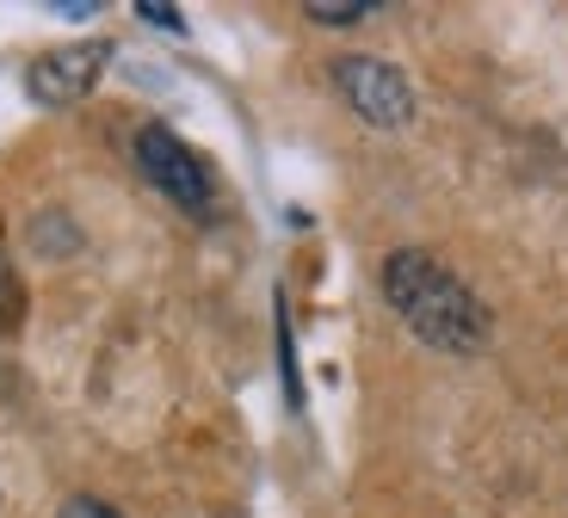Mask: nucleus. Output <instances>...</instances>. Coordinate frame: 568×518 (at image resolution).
I'll list each match as a JSON object with an SVG mask.
<instances>
[{"label": "nucleus", "mask_w": 568, "mask_h": 518, "mask_svg": "<svg viewBox=\"0 0 568 518\" xmlns=\"http://www.w3.org/2000/svg\"><path fill=\"white\" fill-rule=\"evenodd\" d=\"M105 69H112V43H105V38L62 43V50H43V57L26 69V93L57 112V105H74V99L93 93Z\"/></svg>", "instance_id": "nucleus-4"}, {"label": "nucleus", "mask_w": 568, "mask_h": 518, "mask_svg": "<svg viewBox=\"0 0 568 518\" xmlns=\"http://www.w3.org/2000/svg\"><path fill=\"white\" fill-rule=\"evenodd\" d=\"M136 19H149L161 31H185V13L180 7H161V0H136Z\"/></svg>", "instance_id": "nucleus-7"}, {"label": "nucleus", "mask_w": 568, "mask_h": 518, "mask_svg": "<svg viewBox=\"0 0 568 518\" xmlns=\"http://www.w3.org/2000/svg\"><path fill=\"white\" fill-rule=\"evenodd\" d=\"M57 518H124V512H118L112 500H100V494H69Z\"/></svg>", "instance_id": "nucleus-6"}, {"label": "nucleus", "mask_w": 568, "mask_h": 518, "mask_svg": "<svg viewBox=\"0 0 568 518\" xmlns=\"http://www.w3.org/2000/svg\"><path fill=\"white\" fill-rule=\"evenodd\" d=\"M334 87H341V99L371 130H408L414 112H420L414 81L384 57H341L334 62Z\"/></svg>", "instance_id": "nucleus-3"}, {"label": "nucleus", "mask_w": 568, "mask_h": 518, "mask_svg": "<svg viewBox=\"0 0 568 518\" xmlns=\"http://www.w3.org/2000/svg\"><path fill=\"white\" fill-rule=\"evenodd\" d=\"M371 13H377L371 0H346V7H334V0H310V7H303L310 26H358V19H371Z\"/></svg>", "instance_id": "nucleus-5"}, {"label": "nucleus", "mask_w": 568, "mask_h": 518, "mask_svg": "<svg viewBox=\"0 0 568 518\" xmlns=\"http://www.w3.org/2000/svg\"><path fill=\"white\" fill-rule=\"evenodd\" d=\"M136 167H142V180L155 185L168 204H180L185 216L211 211V192H216L211 167H204V154L185 136H173L168 124H142L136 130Z\"/></svg>", "instance_id": "nucleus-2"}, {"label": "nucleus", "mask_w": 568, "mask_h": 518, "mask_svg": "<svg viewBox=\"0 0 568 518\" xmlns=\"http://www.w3.org/2000/svg\"><path fill=\"white\" fill-rule=\"evenodd\" d=\"M19 308V291H13V278H7V266H0V315H13Z\"/></svg>", "instance_id": "nucleus-9"}, {"label": "nucleus", "mask_w": 568, "mask_h": 518, "mask_svg": "<svg viewBox=\"0 0 568 518\" xmlns=\"http://www.w3.org/2000/svg\"><path fill=\"white\" fill-rule=\"evenodd\" d=\"M384 303L408 322L414 339H426L433 352H452V358L483 352L488 327H495L483 296L469 291L445 260H433L420 247H396L384 260Z\"/></svg>", "instance_id": "nucleus-1"}, {"label": "nucleus", "mask_w": 568, "mask_h": 518, "mask_svg": "<svg viewBox=\"0 0 568 518\" xmlns=\"http://www.w3.org/2000/svg\"><path fill=\"white\" fill-rule=\"evenodd\" d=\"M50 13H62V19H93V13H100V7H93V0H57Z\"/></svg>", "instance_id": "nucleus-8"}]
</instances>
